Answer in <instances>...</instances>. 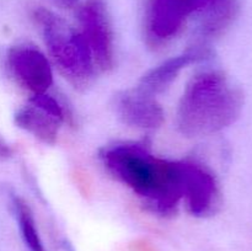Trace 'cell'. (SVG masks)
<instances>
[{"instance_id": "1", "label": "cell", "mask_w": 252, "mask_h": 251, "mask_svg": "<svg viewBox=\"0 0 252 251\" xmlns=\"http://www.w3.org/2000/svg\"><path fill=\"white\" fill-rule=\"evenodd\" d=\"M100 159L108 174L132 189L144 208L155 216L172 218L182 201L180 161L161 159L145 143L123 142L107 145Z\"/></svg>"}, {"instance_id": "2", "label": "cell", "mask_w": 252, "mask_h": 251, "mask_svg": "<svg viewBox=\"0 0 252 251\" xmlns=\"http://www.w3.org/2000/svg\"><path fill=\"white\" fill-rule=\"evenodd\" d=\"M244 106L243 93L218 70L191 78L180 98L176 127L184 137L211 135L233 125Z\"/></svg>"}, {"instance_id": "3", "label": "cell", "mask_w": 252, "mask_h": 251, "mask_svg": "<svg viewBox=\"0 0 252 251\" xmlns=\"http://www.w3.org/2000/svg\"><path fill=\"white\" fill-rule=\"evenodd\" d=\"M32 19L61 75L76 90H86L97 70L81 32L46 7H36Z\"/></svg>"}, {"instance_id": "4", "label": "cell", "mask_w": 252, "mask_h": 251, "mask_svg": "<svg viewBox=\"0 0 252 251\" xmlns=\"http://www.w3.org/2000/svg\"><path fill=\"white\" fill-rule=\"evenodd\" d=\"M211 0H148L143 17V36L152 51L167 48L181 36L191 20H197Z\"/></svg>"}, {"instance_id": "5", "label": "cell", "mask_w": 252, "mask_h": 251, "mask_svg": "<svg viewBox=\"0 0 252 251\" xmlns=\"http://www.w3.org/2000/svg\"><path fill=\"white\" fill-rule=\"evenodd\" d=\"M78 20L96 70L112 71L116 64L115 32L105 0H85L79 7Z\"/></svg>"}, {"instance_id": "6", "label": "cell", "mask_w": 252, "mask_h": 251, "mask_svg": "<svg viewBox=\"0 0 252 251\" xmlns=\"http://www.w3.org/2000/svg\"><path fill=\"white\" fill-rule=\"evenodd\" d=\"M182 175V201L187 212L196 218H208L219 211L220 188L217 177L203 164L192 160L180 161Z\"/></svg>"}, {"instance_id": "7", "label": "cell", "mask_w": 252, "mask_h": 251, "mask_svg": "<svg viewBox=\"0 0 252 251\" xmlns=\"http://www.w3.org/2000/svg\"><path fill=\"white\" fill-rule=\"evenodd\" d=\"M6 65L16 83L32 95L47 93L53 84L51 63L46 54L33 44L11 47L6 54Z\"/></svg>"}, {"instance_id": "8", "label": "cell", "mask_w": 252, "mask_h": 251, "mask_svg": "<svg viewBox=\"0 0 252 251\" xmlns=\"http://www.w3.org/2000/svg\"><path fill=\"white\" fill-rule=\"evenodd\" d=\"M113 106L118 118L125 125L138 129H158L165 121L164 108L155 96L138 88L115 95Z\"/></svg>"}, {"instance_id": "9", "label": "cell", "mask_w": 252, "mask_h": 251, "mask_svg": "<svg viewBox=\"0 0 252 251\" xmlns=\"http://www.w3.org/2000/svg\"><path fill=\"white\" fill-rule=\"evenodd\" d=\"M212 51L208 44L194 42L182 54L166 59L155 68L150 69L140 79L137 88L152 96H157L166 91L179 78L180 73L189 64L206 61L211 57Z\"/></svg>"}, {"instance_id": "10", "label": "cell", "mask_w": 252, "mask_h": 251, "mask_svg": "<svg viewBox=\"0 0 252 251\" xmlns=\"http://www.w3.org/2000/svg\"><path fill=\"white\" fill-rule=\"evenodd\" d=\"M238 0H211L196 20L194 42L208 44L221 36L238 15Z\"/></svg>"}, {"instance_id": "11", "label": "cell", "mask_w": 252, "mask_h": 251, "mask_svg": "<svg viewBox=\"0 0 252 251\" xmlns=\"http://www.w3.org/2000/svg\"><path fill=\"white\" fill-rule=\"evenodd\" d=\"M14 121L17 127L26 130L44 144L53 145L58 139L62 122L32 103L17 110Z\"/></svg>"}, {"instance_id": "12", "label": "cell", "mask_w": 252, "mask_h": 251, "mask_svg": "<svg viewBox=\"0 0 252 251\" xmlns=\"http://www.w3.org/2000/svg\"><path fill=\"white\" fill-rule=\"evenodd\" d=\"M12 207L19 223L21 236L30 251H46L36 226L33 213L30 204L19 196L12 197Z\"/></svg>"}, {"instance_id": "13", "label": "cell", "mask_w": 252, "mask_h": 251, "mask_svg": "<svg viewBox=\"0 0 252 251\" xmlns=\"http://www.w3.org/2000/svg\"><path fill=\"white\" fill-rule=\"evenodd\" d=\"M30 103H32L36 107L41 108L46 113L51 115L56 120H58L62 123H71V115L65 107L64 103H62L54 96L49 95V94L43 93L38 94V95H32L30 98Z\"/></svg>"}, {"instance_id": "14", "label": "cell", "mask_w": 252, "mask_h": 251, "mask_svg": "<svg viewBox=\"0 0 252 251\" xmlns=\"http://www.w3.org/2000/svg\"><path fill=\"white\" fill-rule=\"evenodd\" d=\"M129 251H158L157 248L152 245L149 241L147 240H137L133 241L130 245Z\"/></svg>"}, {"instance_id": "15", "label": "cell", "mask_w": 252, "mask_h": 251, "mask_svg": "<svg viewBox=\"0 0 252 251\" xmlns=\"http://www.w3.org/2000/svg\"><path fill=\"white\" fill-rule=\"evenodd\" d=\"M14 154V150L12 148L5 142L4 138L0 137V160H6L10 159Z\"/></svg>"}, {"instance_id": "16", "label": "cell", "mask_w": 252, "mask_h": 251, "mask_svg": "<svg viewBox=\"0 0 252 251\" xmlns=\"http://www.w3.org/2000/svg\"><path fill=\"white\" fill-rule=\"evenodd\" d=\"M49 1L61 9H73L78 5L79 0H49Z\"/></svg>"}]
</instances>
